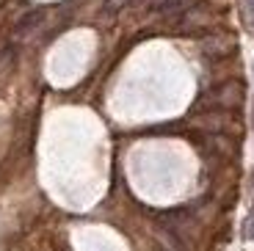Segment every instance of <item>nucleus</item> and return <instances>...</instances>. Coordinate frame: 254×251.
Masks as SVG:
<instances>
[{"label": "nucleus", "instance_id": "obj_1", "mask_svg": "<svg viewBox=\"0 0 254 251\" xmlns=\"http://www.w3.org/2000/svg\"><path fill=\"white\" fill-rule=\"evenodd\" d=\"M243 97H246V88L241 80H221L218 86L207 88L202 97H199V105L204 108H221V111H232V108H241Z\"/></svg>", "mask_w": 254, "mask_h": 251}, {"label": "nucleus", "instance_id": "obj_2", "mask_svg": "<svg viewBox=\"0 0 254 251\" xmlns=\"http://www.w3.org/2000/svg\"><path fill=\"white\" fill-rule=\"evenodd\" d=\"M169 19H172V28H174L177 33L190 36V33H202V31H207V28H213V22H216V14L210 11L207 6L196 3V6H190L188 11L177 14V17H169Z\"/></svg>", "mask_w": 254, "mask_h": 251}, {"label": "nucleus", "instance_id": "obj_3", "mask_svg": "<svg viewBox=\"0 0 254 251\" xmlns=\"http://www.w3.org/2000/svg\"><path fill=\"white\" fill-rule=\"evenodd\" d=\"M196 3H202V0H146V11L160 14V17H177Z\"/></svg>", "mask_w": 254, "mask_h": 251}, {"label": "nucleus", "instance_id": "obj_4", "mask_svg": "<svg viewBox=\"0 0 254 251\" xmlns=\"http://www.w3.org/2000/svg\"><path fill=\"white\" fill-rule=\"evenodd\" d=\"M45 19V8H36V11H31V14H25V17L17 22V33H28L31 28H36L39 22Z\"/></svg>", "mask_w": 254, "mask_h": 251}, {"label": "nucleus", "instance_id": "obj_5", "mask_svg": "<svg viewBox=\"0 0 254 251\" xmlns=\"http://www.w3.org/2000/svg\"><path fill=\"white\" fill-rule=\"evenodd\" d=\"M130 0H102V14H119Z\"/></svg>", "mask_w": 254, "mask_h": 251}, {"label": "nucleus", "instance_id": "obj_6", "mask_svg": "<svg viewBox=\"0 0 254 251\" xmlns=\"http://www.w3.org/2000/svg\"><path fill=\"white\" fill-rule=\"evenodd\" d=\"M243 238L254 240V207H252V213L246 215V221H243Z\"/></svg>", "mask_w": 254, "mask_h": 251}, {"label": "nucleus", "instance_id": "obj_7", "mask_svg": "<svg viewBox=\"0 0 254 251\" xmlns=\"http://www.w3.org/2000/svg\"><path fill=\"white\" fill-rule=\"evenodd\" d=\"M246 19L249 22L254 19V0H246Z\"/></svg>", "mask_w": 254, "mask_h": 251}, {"label": "nucleus", "instance_id": "obj_8", "mask_svg": "<svg viewBox=\"0 0 254 251\" xmlns=\"http://www.w3.org/2000/svg\"><path fill=\"white\" fill-rule=\"evenodd\" d=\"M252 199H254V171H252Z\"/></svg>", "mask_w": 254, "mask_h": 251}, {"label": "nucleus", "instance_id": "obj_9", "mask_svg": "<svg viewBox=\"0 0 254 251\" xmlns=\"http://www.w3.org/2000/svg\"><path fill=\"white\" fill-rule=\"evenodd\" d=\"M252 125H254V108H252Z\"/></svg>", "mask_w": 254, "mask_h": 251}]
</instances>
